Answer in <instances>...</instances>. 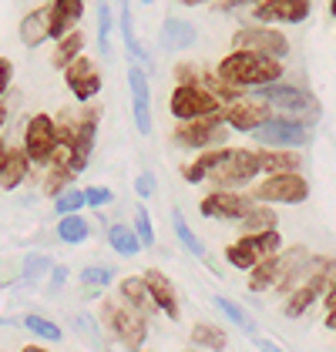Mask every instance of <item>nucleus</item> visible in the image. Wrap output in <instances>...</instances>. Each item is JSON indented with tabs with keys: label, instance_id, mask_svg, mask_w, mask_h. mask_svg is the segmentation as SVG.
<instances>
[{
	"label": "nucleus",
	"instance_id": "nucleus-1",
	"mask_svg": "<svg viewBox=\"0 0 336 352\" xmlns=\"http://www.w3.org/2000/svg\"><path fill=\"white\" fill-rule=\"evenodd\" d=\"M216 78L225 81L229 87H239V91H259V87H269V84H280L282 78V60L273 57H255V54H225L216 67Z\"/></svg>",
	"mask_w": 336,
	"mask_h": 352
},
{
	"label": "nucleus",
	"instance_id": "nucleus-2",
	"mask_svg": "<svg viewBox=\"0 0 336 352\" xmlns=\"http://www.w3.org/2000/svg\"><path fill=\"white\" fill-rule=\"evenodd\" d=\"M306 248H293V252H280L276 258H266L262 265L249 272V289L252 292H266V289H280L289 292L300 278V272L306 269Z\"/></svg>",
	"mask_w": 336,
	"mask_h": 352
},
{
	"label": "nucleus",
	"instance_id": "nucleus-3",
	"mask_svg": "<svg viewBox=\"0 0 336 352\" xmlns=\"http://www.w3.org/2000/svg\"><path fill=\"white\" fill-rule=\"evenodd\" d=\"M259 171V151L249 148H222V158L212 168L209 182L216 185V191H239L242 185L255 182Z\"/></svg>",
	"mask_w": 336,
	"mask_h": 352
},
{
	"label": "nucleus",
	"instance_id": "nucleus-4",
	"mask_svg": "<svg viewBox=\"0 0 336 352\" xmlns=\"http://www.w3.org/2000/svg\"><path fill=\"white\" fill-rule=\"evenodd\" d=\"M101 322L108 325V332H112L121 346H128V352L141 349L145 339H148V319L138 316L132 305H125L121 298H108V302H105V309H101Z\"/></svg>",
	"mask_w": 336,
	"mask_h": 352
},
{
	"label": "nucleus",
	"instance_id": "nucleus-5",
	"mask_svg": "<svg viewBox=\"0 0 336 352\" xmlns=\"http://www.w3.org/2000/svg\"><path fill=\"white\" fill-rule=\"evenodd\" d=\"M168 111L178 124H189V121H202V118H219L222 114V101L212 98L202 84H178L171 91V101Z\"/></svg>",
	"mask_w": 336,
	"mask_h": 352
},
{
	"label": "nucleus",
	"instance_id": "nucleus-6",
	"mask_svg": "<svg viewBox=\"0 0 336 352\" xmlns=\"http://www.w3.org/2000/svg\"><path fill=\"white\" fill-rule=\"evenodd\" d=\"M255 101H262L266 108H280L286 114H293V121H303L309 124L319 108H316V98L303 91V87H296V84H269V87H259L255 91Z\"/></svg>",
	"mask_w": 336,
	"mask_h": 352
},
{
	"label": "nucleus",
	"instance_id": "nucleus-7",
	"mask_svg": "<svg viewBox=\"0 0 336 352\" xmlns=\"http://www.w3.org/2000/svg\"><path fill=\"white\" fill-rule=\"evenodd\" d=\"M282 248L280 232H266V235H242L225 248V262L235 265L239 272H252L255 265H262L266 258H276Z\"/></svg>",
	"mask_w": 336,
	"mask_h": 352
},
{
	"label": "nucleus",
	"instance_id": "nucleus-8",
	"mask_svg": "<svg viewBox=\"0 0 336 352\" xmlns=\"http://www.w3.org/2000/svg\"><path fill=\"white\" fill-rule=\"evenodd\" d=\"M249 198L255 205H303L309 198V182L303 175H273L262 178L249 188Z\"/></svg>",
	"mask_w": 336,
	"mask_h": 352
},
{
	"label": "nucleus",
	"instance_id": "nucleus-9",
	"mask_svg": "<svg viewBox=\"0 0 336 352\" xmlns=\"http://www.w3.org/2000/svg\"><path fill=\"white\" fill-rule=\"evenodd\" d=\"M232 51L282 60V57L289 54V37H286L282 30H276V28H259V24H249V28L235 30V37H232Z\"/></svg>",
	"mask_w": 336,
	"mask_h": 352
},
{
	"label": "nucleus",
	"instance_id": "nucleus-10",
	"mask_svg": "<svg viewBox=\"0 0 336 352\" xmlns=\"http://www.w3.org/2000/svg\"><path fill=\"white\" fill-rule=\"evenodd\" d=\"M61 144V138H57V121L51 114H34L28 121V128H24V155H28L30 168L37 164V168H44L48 171V164L54 158V148Z\"/></svg>",
	"mask_w": 336,
	"mask_h": 352
},
{
	"label": "nucleus",
	"instance_id": "nucleus-11",
	"mask_svg": "<svg viewBox=\"0 0 336 352\" xmlns=\"http://www.w3.org/2000/svg\"><path fill=\"white\" fill-rule=\"evenodd\" d=\"M229 138V128H225L222 114L219 118H202V121H189V124H178L171 141L185 151H219Z\"/></svg>",
	"mask_w": 336,
	"mask_h": 352
},
{
	"label": "nucleus",
	"instance_id": "nucleus-12",
	"mask_svg": "<svg viewBox=\"0 0 336 352\" xmlns=\"http://www.w3.org/2000/svg\"><path fill=\"white\" fill-rule=\"evenodd\" d=\"M252 138L262 144V151H300L309 141V124L293 118H269Z\"/></svg>",
	"mask_w": 336,
	"mask_h": 352
},
{
	"label": "nucleus",
	"instance_id": "nucleus-13",
	"mask_svg": "<svg viewBox=\"0 0 336 352\" xmlns=\"http://www.w3.org/2000/svg\"><path fill=\"white\" fill-rule=\"evenodd\" d=\"M252 208H255V201H252L246 191H212V195H205L202 205H198L202 215L219 218V221H242Z\"/></svg>",
	"mask_w": 336,
	"mask_h": 352
},
{
	"label": "nucleus",
	"instance_id": "nucleus-14",
	"mask_svg": "<svg viewBox=\"0 0 336 352\" xmlns=\"http://www.w3.org/2000/svg\"><path fill=\"white\" fill-rule=\"evenodd\" d=\"M309 14H313V3H306V0H262V3H252V17H255L259 28L303 24Z\"/></svg>",
	"mask_w": 336,
	"mask_h": 352
},
{
	"label": "nucleus",
	"instance_id": "nucleus-15",
	"mask_svg": "<svg viewBox=\"0 0 336 352\" xmlns=\"http://www.w3.org/2000/svg\"><path fill=\"white\" fill-rule=\"evenodd\" d=\"M269 118H273V108H266V104H262V101H255V98H239V101H232V104H225L222 108L225 128L242 131V135L259 131Z\"/></svg>",
	"mask_w": 336,
	"mask_h": 352
},
{
	"label": "nucleus",
	"instance_id": "nucleus-16",
	"mask_svg": "<svg viewBox=\"0 0 336 352\" xmlns=\"http://www.w3.org/2000/svg\"><path fill=\"white\" fill-rule=\"evenodd\" d=\"M128 91H132V118L138 135H151V84L148 71H141L138 64H128Z\"/></svg>",
	"mask_w": 336,
	"mask_h": 352
},
{
	"label": "nucleus",
	"instance_id": "nucleus-17",
	"mask_svg": "<svg viewBox=\"0 0 336 352\" xmlns=\"http://www.w3.org/2000/svg\"><path fill=\"white\" fill-rule=\"evenodd\" d=\"M64 84H67V91L81 101V104H87V101H94L98 94H101V74H98V67L87 60V57H78L67 71H64Z\"/></svg>",
	"mask_w": 336,
	"mask_h": 352
},
{
	"label": "nucleus",
	"instance_id": "nucleus-18",
	"mask_svg": "<svg viewBox=\"0 0 336 352\" xmlns=\"http://www.w3.org/2000/svg\"><path fill=\"white\" fill-rule=\"evenodd\" d=\"M141 278H145V285H148V292H151L155 309H158L162 316H168V319H178V316H182V309H178V296H175V285H171V278H168L165 272L148 269Z\"/></svg>",
	"mask_w": 336,
	"mask_h": 352
},
{
	"label": "nucleus",
	"instance_id": "nucleus-19",
	"mask_svg": "<svg viewBox=\"0 0 336 352\" xmlns=\"http://www.w3.org/2000/svg\"><path fill=\"white\" fill-rule=\"evenodd\" d=\"M21 44L24 47H41L44 41H51V3H44V7H34L30 14H24V21H21Z\"/></svg>",
	"mask_w": 336,
	"mask_h": 352
},
{
	"label": "nucleus",
	"instance_id": "nucleus-20",
	"mask_svg": "<svg viewBox=\"0 0 336 352\" xmlns=\"http://www.w3.org/2000/svg\"><path fill=\"white\" fill-rule=\"evenodd\" d=\"M84 17V3L81 0H54L51 3V37L64 41L71 30H78Z\"/></svg>",
	"mask_w": 336,
	"mask_h": 352
},
{
	"label": "nucleus",
	"instance_id": "nucleus-21",
	"mask_svg": "<svg viewBox=\"0 0 336 352\" xmlns=\"http://www.w3.org/2000/svg\"><path fill=\"white\" fill-rule=\"evenodd\" d=\"M118 298H121L125 305H132V309H135L138 316H145V319H148L151 312H158L141 275H128V278H121V285H118Z\"/></svg>",
	"mask_w": 336,
	"mask_h": 352
},
{
	"label": "nucleus",
	"instance_id": "nucleus-22",
	"mask_svg": "<svg viewBox=\"0 0 336 352\" xmlns=\"http://www.w3.org/2000/svg\"><path fill=\"white\" fill-rule=\"evenodd\" d=\"M28 175H30V162H28V155H24V148H10L3 164H0V191L21 188L28 182Z\"/></svg>",
	"mask_w": 336,
	"mask_h": 352
},
{
	"label": "nucleus",
	"instance_id": "nucleus-23",
	"mask_svg": "<svg viewBox=\"0 0 336 352\" xmlns=\"http://www.w3.org/2000/svg\"><path fill=\"white\" fill-rule=\"evenodd\" d=\"M303 155L300 151H259V171L266 178L273 175H300Z\"/></svg>",
	"mask_w": 336,
	"mask_h": 352
},
{
	"label": "nucleus",
	"instance_id": "nucleus-24",
	"mask_svg": "<svg viewBox=\"0 0 336 352\" xmlns=\"http://www.w3.org/2000/svg\"><path fill=\"white\" fill-rule=\"evenodd\" d=\"M118 28H121V41H125L128 54L135 57V64H138L141 71H151L155 64H151L148 51H145V47L138 44V37H135V24H132V7H128V3H121V7H118Z\"/></svg>",
	"mask_w": 336,
	"mask_h": 352
},
{
	"label": "nucleus",
	"instance_id": "nucleus-25",
	"mask_svg": "<svg viewBox=\"0 0 336 352\" xmlns=\"http://www.w3.org/2000/svg\"><path fill=\"white\" fill-rule=\"evenodd\" d=\"M196 41H198V34L189 21L165 17V24H162V44H165L168 51H189V47H196Z\"/></svg>",
	"mask_w": 336,
	"mask_h": 352
},
{
	"label": "nucleus",
	"instance_id": "nucleus-26",
	"mask_svg": "<svg viewBox=\"0 0 336 352\" xmlns=\"http://www.w3.org/2000/svg\"><path fill=\"white\" fill-rule=\"evenodd\" d=\"M171 228H175V239H178V245H182L189 255H196V258H202V262H209V252H205L202 239L192 232V225L185 221V215H182L178 208L171 212ZM209 269H212V262H209Z\"/></svg>",
	"mask_w": 336,
	"mask_h": 352
},
{
	"label": "nucleus",
	"instance_id": "nucleus-27",
	"mask_svg": "<svg viewBox=\"0 0 336 352\" xmlns=\"http://www.w3.org/2000/svg\"><path fill=\"white\" fill-rule=\"evenodd\" d=\"M108 245H112L114 255H121V258H135L141 252V242H138V235H135V228H132V225H121V221L108 225Z\"/></svg>",
	"mask_w": 336,
	"mask_h": 352
},
{
	"label": "nucleus",
	"instance_id": "nucleus-28",
	"mask_svg": "<svg viewBox=\"0 0 336 352\" xmlns=\"http://www.w3.org/2000/svg\"><path fill=\"white\" fill-rule=\"evenodd\" d=\"M51 272H54V262H51L48 252H28L24 262H21V278L28 285H41L44 278H51Z\"/></svg>",
	"mask_w": 336,
	"mask_h": 352
},
{
	"label": "nucleus",
	"instance_id": "nucleus-29",
	"mask_svg": "<svg viewBox=\"0 0 336 352\" xmlns=\"http://www.w3.org/2000/svg\"><path fill=\"white\" fill-rule=\"evenodd\" d=\"M81 51H84V34L81 30H71L64 41H57L54 54H51V64H54L57 71H67V67L81 57Z\"/></svg>",
	"mask_w": 336,
	"mask_h": 352
},
{
	"label": "nucleus",
	"instance_id": "nucleus-30",
	"mask_svg": "<svg viewBox=\"0 0 336 352\" xmlns=\"http://www.w3.org/2000/svg\"><path fill=\"white\" fill-rule=\"evenodd\" d=\"M57 239L64 245H81L91 239V225L84 215H67L57 221Z\"/></svg>",
	"mask_w": 336,
	"mask_h": 352
},
{
	"label": "nucleus",
	"instance_id": "nucleus-31",
	"mask_svg": "<svg viewBox=\"0 0 336 352\" xmlns=\"http://www.w3.org/2000/svg\"><path fill=\"white\" fill-rule=\"evenodd\" d=\"M276 221H280L276 212H269L266 205H255L239 225H242V235H266V232H276Z\"/></svg>",
	"mask_w": 336,
	"mask_h": 352
},
{
	"label": "nucleus",
	"instance_id": "nucleus-32",
	"mask_svg": "<svg viewBox=\"0 0 336 352\" xmlns=\"http://www.w3.org/2000/svg\"><path fill=\"white\" fill-rule=\"evenodd\" d=\"M192 346H196V349H209V352H222L225 332L212 322H198L196 329H192Z\"/></svg>",
	"mask_w": 336,
	"mask_h": 352
},
{
	"label": "nucleus",
	"instance_id": "nucleus-33",
	"mask_svg": "<svg viewBox=\"0 0 336 352\" xmlns=\"http://www.w3.org/2000/svg\"><path fill=\"white\" fill-rule=\"evenodd\" d=\"M219 158H222V148H219V151H202L196 162L182 168L185 182H192V185H198V182H209V175H212V168L219 164Z\"/></svg>",
	"mask_w": 336,
	"mask_h": 352
},
{
	"label": "nucleus",
	"instance_id": "nucleus-34",
	"mask_svg": "<svg viewBox=\"0 0 336 352\" xmlns=\"http://www.w3.org/2000/svg\"><path fill=\"white\" fill-rule=\"evenodd\" d=\"M212 302H216V309H219V312H222V316L235 325V329H242L246 336H252V339H255V325H252V319L246 316V309H242V305H235L232 298H225V296H216Z\"/></svg>",
	"mask_w": 336,
	"mask_h": 352
},
{
	"label": "nucleus",
	"instance_id": "nucleus-35",
	"mask_svg": "<svg viewBox=\"0 0 336 352\" xmlns=\"http://www.w3.org/2000/svg\"><path fill=\"white\" fill-rule=\"evenodd\" d=\"M21 325L28 329L30 336H37L41 342H61L64 339V332H61V325L51 322V319H44V316H24Z\"/></svg>",
	"mask_w": 336,
	"mask_h": 352
},
{
	"label": "nucleus",
	"instance_id": "nucleus-36",
	"mask_svg": "<svg viewBox=\"0 0 336 352\" xmlns=\"http://www.w3.org/2000/svg\"><path fill=\"white\" fill-rule=\"evenodd\" d=\"M112 30H114V7L98 3V51L108 57L112 54Z\"/></svg>",
	"mask_w": 336,
	"mask_h": 352
},
{
	"label": "nucleus",
	"instance_id": "nucleus-37",
	"mask_svg": "<svg viewBox=\"0 0 336 352\" xmlns=\"http://www.w3.org/2000/svg\"><path fill=\"white\" fill-rule=\"evenodd\" d=\"M74 329L87 339V346H94L98 352L105 349V332H101V322H98L91 312H78V316H74Z\"/></svg>",
	"mask_w": 336,
	"mask_h": 352
},
{
	"label": "nucleus",
	"instance_id": "nucleus-38",
	"mask_svg": "<svg viewBox=\"0 0 336 352\" xmlns=\"http://www.w3.org/2000/svg\"><path fill=\"white\" fill-rule=\"evenodd\" d=\"M81 208H87V205H84V188H74V185H71L64 195H57V198H54V212L61 218L81 215Z\"/></svg>",
	"mask_w": 336,
	"mask_h": 352
},
{
	"label": "nucleus",
	"instance_id": "nucleus-39",
	"mask_svg": "<svg viewBox=\"0 0 336 352\" xmlns=\"http://www.w3.org/2000/svg\"><path fill=\"white\" fill-rule=\"evenodd\" d=\"M114 282V269H108V265H87V269L81 272V285L84 289H108Z\"/></svg>",
	"mask_w": 336,
	"mask_h": 352
},
{
	"label": "nucleus",
	"instance_id": "nucleus-40",
	"mask_svg": "<svg viewBox=\"0 0 336 352\" xmlns=\"http://www.w3.org/2000/svg\"><path fill=\"white\" fill-rule=\"evenodd\" d=\"M132 228H135V235H138L141 248H151V245H155V225H151V215H148V208H145V205L135 208V221H132Z\"/></svg>",
	"mask_w": 336,
	"mask_h": 352
},
{
	"label": "nucleus",
	"instance_id": "nucleus-41",
	"mask_svg": "<svg viewBox=\"0 0 336 352\" xmlns=\"http://www.w3.org/2000/svg\"><path fill=\"white\" fill-rule=\"evenodd\" d=\"M71 182H74V175L71 171H64V168H48V175H44V195H64V191L71 188Z\"/></svg>",
	"mask_w": 336,
	"mask_h": 352
},
{
	"label": "nucleus",
	"instance_id": "nucleus-42",
	"mask_svg": "<svg viewBox=\"0 0 336 352\" xmlns=\"http://www.w3.org/2000/svg\"><path fill=\"white\" fill-rule=\"evenodd\" d=\"M112 201H114V191L105 188V185L84 188V205H87V208H105V205H112Z\"/></svg>",
	"mask_w": 336,
	"mask_h": 352
},
{
	"label": "nucleus",
	"instance_id": "nucleus-43",
	"mask_svg": "<svg viewBox=\"0 0 336 352\" xmlns=\"http://www.w3.org/2000/svg\"><path fill=\"white\" fill-rule=\"evenodd\" d=\"M202 67L198 64H178L175 67V78H178V84H202Z\"/></svg>",
	"mask_w": 336,
	"mask_h": 352
},
{
	"label": "nucleus",
	"instance_id": "nucleus-44",
	"mask_svg": "<svg viewBox=\"0 0 336 352\" xmlns=\"http://www.w3.org/2000/svg\"><path fill=\"white\" fill-rule=\"evenodd\" d=\"M135 195L138 198H151L155 195V175L151 171H141L138 178H135Z\"/></svg>",
	"mask_w": 336,
	"mask_h": 352
},
{
	"label": "nucleus",
	"instance_id": "nucleus-45",
	"mask_svg": "<svg viewBox=\"0 0 336 352\" xmlns=\"http://www.w3.org/2000/svg\"><path fill=\"white\" fill-rule=\"evenodd\" d=\"M64 282H67V265H54V272H51V278H48V289H51V296L64 289Z\"/></svg>",
	"mask_w": 336,
	"mask_h": 352
},
{
	"label": "nucleus",
	"instance_id": "nucleus-46",
	"mask_svg": "<svg viewBox=\"0 0 336 352\" xmlns=\"http://www.w3.org/2000/svg\"><path fill=\"white\" fill-rule=\"evenodd\" d=\"M10 78H14V67H10V60H7V57H0V98L7 94V87H10Z\"/></svg>",
	"mask_w": 336,
	"mask_h": 352
},
{
	"label": "nucleus",
	"instance_id": "nucleus-47",
	"mask_svg": "<svg viewBox=\"0 0 336 352\" xmlns=\"http://www.w3.org/2000/svg\"><path fill=\"white\" fill-rule=\"evenodd\" d=\"M255 349H259V352H282L273 339H262V336H255Z\"/></svg>",
	"mask_w": 336,
	"mask_h": 352
},
{
	"label": "nucleus",
	"instance_id": "nucleus-48",
	"mask_svg": "<svg viewBox=\"0 0 336 352\" xmlns=\"http://www.w3.org/2000/svg\"><path fill=\"white\" fill-rule=\"evenodd\" d=\"M7 114H10V111H7V104H0V128L7 124Z\"/></svg>",
	"mask_w": 336,
	"mask_h": 352
},
{
	"label": "nucleus",
	"instance_id": "nucleus-49",
	"mask_svg": "<svg viewBox=\"0 0 336 352\" xmlns=\"http://www.w3.org/2000/svg\"><path fill=\"white\" fill-rule=\"evenodd\" d=\"M326 329H333V332H336V312H330V316H326Z\"/></svg>",
	"mask_w": 336,
	"mask_h": 352
},
{
	"label": "nucleus",
	"instance_id": "nucleus-50",
	"mask_svg": "<svg viewBox=\"0 0 336 352\" xmlns=\"http://www.w3.org/2000/svg\"><path fill=\"white\" fill-rule=\"evenodd\" d=\"M21 352H51V349H44V346H24Z\"/></svg>",
	"mask_w": 336,
	"mask_h": 352
},
{
	"label": "nucleus",
	"instance_id": "nucleus-51",
	"mask_svg": "<svg viewBox=\"0 0 336 352\" xmlns=\"http://www.w3.org/2000/svg\"><path fill=\"white\" fill-rule=\"evenodd\" d=\"M7 151H10V148H7V144L0 141V164H3V158H7Z\"/></svg>",
	"mask_w": 336,
	"mask_h": 352
},
{
	"label": "nucleus",
	"instance_id": "nucleus-52",
	"mask_svg": "<svg viewBox=\"0 0 336 352\" xmlns=\"http://www.w3.org/2000/svg\"><path fill=\"white\" fill-rule=\"evenodd\" d=\"M3 325H17V319H3V316H0V329H3Z\"/></svg>",
	"mask_w": 336,
	"mask_h": 352
},
{
	"label": "nucleus",
	"instance_id": "nucleus-53",
	"mask_svg": "<svg viewBox=\"0 0 336 352\" xmlns=\"http://www.w3.org/2000/svg\"><path fill=\"white\" fill-rule=\"evenodd\" d=\"M330 14H333V17H336V3H330Z\"/></svg>",
	"mask_w": 336,
	"mask_h": 352
},
{
	"label": "nucleus",
	"instance_id": "nucleus-54",
	"mask_svg": "<svg viewBox=\"0 0 336 352\" xmlns=\"http://www.w3.org/2000/svg\"><path fill=\"white\" fill-rule=\"evenodd\" d=\"M132 352H145V349H132Z\"/></svg>",
	"mask_w": 336,
	"mask_h": 352
},
{
	"label": "nucleus",
	"instance_id": "nucleus-55",
	"mask_svg": "<svg viewBox=\"0 0 336 352\" xmlns=\"http://www.w3.org/2000/svg\"><path fill=\"white\" fill-rule=\"evenodd\" d=\"M192 352H196V349H192Z\"/></svg>",
	"mask_w": 336,
	"mask_h": 352
}]
</instances>
